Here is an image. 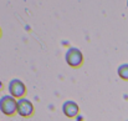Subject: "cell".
Here are the masks:
<instances>
[{
  "label": "cell",
  "instance_id": "cell-1",
  "mask_svg": "<svg viewBox=\"0 0 128 121\" xmlns=\"http://www.w3.org/2000/svg\"><path fill=\"white\" fill-rule=\"evenodd\" d=\"M16 106L18 101L12 96H2L0 100V110L8 116H12L16 112Z\"/></svg>",
  "mask_w": 128,
  "mask_h": 121
},
{
  "label": "cell",
  "instance_id": "cell-6",
  "mask_svg": "<svg viewBox=\"0 0 128 121\" xmlns=\"http://www.w3.org/2000/svg\"><path fill=\"white\" fill-rule=\"evenodd\" d=\"M118 74L122 79L128 80V65H122L120 69H118Z\"/></svg>",
  "mask_w": 128,
  "mask_h": 121
},
{
  "label": "cell",
  "instance_id": "cell-7",
  "mask_svg": "<svg viewBox=\"0 0 128 121\" xmlns=\"http://www.w3.org/2000/svg\"><path fill=\"white\" fill-rule=\"evenodd\" d=\"M0 35H1V30H0Z\"/></svg>",
  "mask_w": 128,
  "mask_h": 121
},
{
  "label": "cell",
  "instance_id": "cell-2",
  "mask_svg": "<svg viewBox=\"0 0 128 121\" xmlns=\"http://www.w3.org/2000/svg\"><path fill=\"white\" fill-rule=\"evenodd\" d=\"M82 60H84L82 52L78 49H76V47L68 49V51L66 54V61H67L68 65H71L74 68H78L82 64Z\"/></svg>",
  "mask_w": 128,
  "mask_h": 121
},
{
  "label": "cell",
  "instance_id": "cell-5",
  "mask_svg": "<svg viewBox=\"0 0 128 121\" xmlns=\"http://www.w3.org/2000/svg\"><path fill=\"white\" fill-rule=\"evenodd\" d=\"M62 111L67 117H75L78 114V106L74 101H66L62 106Z\"/></svg>",
  "mask_w": 128,
  "mask_h": 121
},
{
  "label": "cell",
  "instance_id": "cell-4",
  "mask_svg": "<svg viewBox=\"0 0 128 121\" xmlns=\"http://www.w3.org/2000/svg\"><path fill=\"white\" fill-rule=\"evenodd\" d=\"M9 90L11 92V96L12 97H21L25 95V85L21 82L20 80H12L9 85Z\"/></svg>",
  "mask_w": 128,
  "mask_h": 121
},
{
  "label": "cell",
  "instance_id": "cell-3",
  "mask_svg": "<svg viewBox=\"0 0 128 121\" xmlns=\"http://www.w3.org/2000/svg\"><path fill=\"white\" fill-rule=\"evenodd\" d=\"M16 111L20 116H24V117H29L32 115L34 112V106L32 104L26 100V99H20L18 101V106H16Z\"/></svg>",
  "mask_w": 128,
  "mask_h": 121
}]
</instances>
